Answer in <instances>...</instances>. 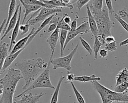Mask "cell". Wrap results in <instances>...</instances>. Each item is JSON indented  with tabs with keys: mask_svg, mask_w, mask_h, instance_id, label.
Here are the masks:
<instances>
[{
	"mask_svg": "<svg viewBox=\"0 0 128 103\" xmlns=\"http://www.w3.org/2000/svg\"><path fill=\"white\" fill-rule=\"evenodd\" d=\"M21 15H22V7L20 6L19 9V12H18V18L17 20L16 23V24L15 27L12 30V34L11 35L10 38V43L9 44V53L11 51L12 49V45L15 44L16 43V38L18 35V32L20 30V18H21Z\"/></svg>",
	"mask_w": 128,
	"mask_h": 103,
	"instance_id": "8fae6325",
	"label": "cell"
},
{
	"mask_svg": "<svg viewBox=\"0 0 128 103\" xmlns=\"http://www.w3.org/2000/svg\"><path fill=\"white\" fill-rule=\"evenodd\" d=\"M22 1L25 4H26L28 5L38 6H40L42 7H45V8H56L55 7H54L52 6L46 5V4L42 2L40 0H22Z\"/></svg>",
	"mask_w": 128,
	"mask_h": 103,
	"instance_id": "603a6c76",
	"label": "cell"
},
{
	"mask_svg": "<svg viewBox=\"0 0 128 103\" xmlns=\"http://www.w3.org/2000/svg\"><path fill=\"white\" fill-rule=\"evenodd\" d=\"M57 28H58L60 29L64 30H66L68 31H69L70 30V26L64 22L63 16H62V18L60 19V21L58 22V23L57 25Z\"/></svg>",
	"mask_w": 128,
	"mask_h": 103,
	"instance_id": "4316f807",
	"label": "cell"
},
{
	"mask_svg": "<svg viewBox=\"0 0 128 103\" xmlns=\"http://www.w3.org/2000/svg\"><path fill=\"white\" fill-rule=\"evenodd\" d=\"M99 54L100 56L102 58H105L108 56V51L106 50L104 48L100 50Z\"/></svg>",
	"mask_w": 128,
	"mask_h": 103,
	"instance_id": "8d00e7d4",
	"label": "cell"
},
{
	"mask_svg": "<svg viewBox=\"0 0 128 103\" xmlns=\"http://www.w3.org/2000/svg\"><path fill=\"white\" fill-rule=\"evenodd\" d=\"M22 79H23V77L18 69L12 67L8 69L4 77L0 79L3 90L0 103H13L14 95L17 84Z\"/></svg>",
	"mask_w": 128,
	"mask_h": 103,
	"instance_id": "7a4b0ae2",
	"label": "cell"
},
{
	"mask_svg": "<svg viewBox=\"0 0 128 103\" xmlns=\"http://www.w3.org/2000/svg\"><path fill=\"white\" fill-rule=\"evenodd\" d=\"M30 25L28 22H26L24 25L21 24L20 26V31L21 33V35H23L26 33H27L29 30Z\"/></svg>",
	"mask_w": 128,
	"mask_h": 103,
	"instance_id": "1f68e13d",
	"label": "cell"
},
{
	"mask_svg": "<svg viewBox=\"0 0 128 103\" xmlns=\"http://www.w3.org/2000/svg\"><path fill=\"white\" fill-rule=\"evenodd\" d=\"M16 0H10V5H9V7H8V18L6 19V25L4 26V30H3V33L5 31V30H6L7 27H8V23L10 20V19L12 18V15H14L16 9Z\"/></svg>",
	"mask_w": 128,
	"mask_h": 103,
	"instance_id": "ac0fdd59",
	"label": "cell"
},
{
	"mask_svg": "<svg viewBox=\"0 0 128 103\" xmlns=\"http://www.w3.org/2000/svg\"><path fill=\"white\" fill-rule=\"evenodd\" d=\"M70 83L71 84V85L72 87L74 93L76 95V98L78 100V103H86V101L83 97V96L82 95V94L80 93V92L78 91V90L76 89V87L75 86L74 82L72 81L70 82Z\"/></svg>",
	"mask_w": 128,
	"mask_h": 103,
	"instance_id": "484cf974",
	"label": "cell"
},
{
	"mask_svg": "<svg viewBox=\"0 0 128 103\" xmlns=\"http://www.w3.org/2000/svg\"><path fill=\"white\" fill-rule=\"evenodd\" d=\"M63 17H64V22L66 23L67 24H70L71 23V19L70 17L68 16V14L66 13L63 14Z\"/></svg>",
	"mask_w": 128,
	"mask_h": 103,
	"instance_id": "74e56055",
	"label": "cell"
},
{
	"mask_svg": "<svg viewBox=\"0 0 128 103\" xmlns=\"http://www.w3.org/2000/svg\"><path fill=\"white\" fill-rule=\"evenodd\" d=\"M102 45V44L99 41L96 36L94 37V43L93 46V50L94 52V58L96 59L98 58V54L99 52L101 46Z\"/></svg>",
	"mask_w": 128,
	"mask_h": 103,
	"instance_id": "cb8c5ba5",
	"label": "cell"
},
{
	"mask_svg": "<svg viewBox=\"0 0 128 103\" xmlns=\"http://www.w3.org/2000/svg\"><path fill=\"white\" fill-rule=\"evenodd\" d=\"M20 2V4L22 5V6L24 8V16L22 22V24H24V21L26 20L27 16L30 14L32 12H34L42 8L40 6H34V5H28L26 4H25L22 0H19Z\"/></svg>",
	"mask_w": 128,
	"mask_h": 103,
	"instance_id": "9a60e30c",
	"label": "cell"
},
{
	"mask_svg": "<svg viewBox=\"0 0 128 103\" xmlns=\"http://www.w3.org/2000/svg\"><path fill=\"white\" fill-rule=\"evenodd\" d=\"M104 49L108 51L113 52L117 50L116 41L112 42L110 43H106Z\"/></svg>",
	"mask_w": 128,
	"mask_h": 103,
	"instance_id": "f1b7e54d",
	"label": "cell"
},
{
	"mask_svg": "<svg viewBox=\"0 0 128 103\" xmlns=\"http://www.w3.org/2000/svg\"><path fill=\"white\" fill-rule=\"evenodd\" d=\"M128 44V38H127L126 40L122 41L120 43V46H124V45H126Z\"/></svg>",
	"mask_w": 128,
	"mask_h": 103,
	"instance_id": "b9f144b4",
	"label": "cell"
},
{
	"mask_svg": "<svg viewBox=\"0 0 128 103\" xmlns=\"http://www.w3.org/2000/svg\"><path fill=\"white\" fill-rule=\"evenodd\" d=\"M50 24V26H49V27L48 29V33L53 32L57 28V24H56L51 23V24Z\"/></svg>",
	"mask_w": 128,
	"mask_h": 103,
	"instance_id": "e575fe53",
	"label": "cell"
},
{
	"mask_svg": "<svg viewBox=\"0 0 128 103\" xmlns=\"http://www.w3.org/2000/svg\"><path fill=\"white\" fill-rule=\"evenodd\" d=\"M40 1H41L44 3L46 5L52 6L55 7H58V8L68 7L70 8V10L73 9V6L71 3L69 4H66L64 3L62 0H48V1L40 0Z\"/></svg>",
	"mask_w": 128,
	"mask_h": 103,
	"instance_id": "2e32d148",
	"label": "cell"
},
{
	"mask_svg": "<svg viewBox=\"0 0 128 103\" xmlns=\"http://www.w3.org/2000/svg\"><path fill=\"white\" fill-rule=\"evenodd\" d=\"M70 30L73 31L76 30L77 28V21L76 19H74L70 23Z\"/></svg>",
	"mask_w": 128,
	"mask_h": 103,
	"instance_id": "d590c367",
	"label": "cell"
},
{
	"mask_svg": "<svg viewBox=\"0 0 128 103\" xmlns=\"http://www.w3.org/2000/svg\"><path fill=\"white\" fill-rule=\"evenodd\" d=\"M101 80L100 77L96 76L95 74H92L90 76L88 75H82L79 76H75L74 78V80L78 81L80 82H88V81H98Z\"/></svg>",
	"mask_w": 128,
	"mask_h": 103,
	"instance_id": "d6986e66",
	"label": "cell"
},
{
	"mask_svg": "<svg viewBox=\"0 0 128 103\" xmlns=\"http://www.w3.org/2000/svg\"><path fill=\"white\" fill-rule=\"evenodd\" d=\"M103 0H93L92 3L89 5V8L92 14L100 12L102 9Z\"/></svg>",
	"mask_w": 128,
	"mask_h": 103,
	"instance_id": "ffe728a7",
	"label": "cell"
},
{
	"mask_svg": "<svg viewBox=\"0 0 128 103\" xmlns=\"http://www.w3.org/2000/svg\"><path fill=\"white\" fill-rule=\"evenodd\" d=\"M46 94V93L40 92L39 94H32L30 92L28 94H23L19 97H20V100H16L14 98L13 103H37L40 99V97ZM18 97V98H19Z\"/></svg>",
	"mask_w": 128,
	"mask_h": 103,
	"instance_id": "ba28073f",
	"label": "cell"
},
{
	"mask_svg": "<svg viewBox=\"0 0 128 103\" xmlns=\"http://www.w3.org/2000/svg\"><path fill=\"white\" fill-rule=\"evenodd\" d=\"M116 86H117L120 83L128 80V69L124 68L122 69L116 75Z\"/></svg>",
	"mask_w": 128,
	"mask_h": 103,
	"instance_id": "e0dca14e",
	"label": "cell"
},
{
	"mask_svg": "<svg viewBox=\"0 0 128 103\" xmlns=\"http://www.w3.org/2000/svg\"><path fill=\"white\" fill-rule=\"evenodd\" d=\"M46 68L44 69L42 72L34 80V81L30 84V85L25 90H24L20 94L16 95L14 98H18L20 95L28 92V91L36 88L44 87L52 89H55V87L52 83L50 80V61Z\"/></svg>",
	"mask_w": 128,
	"mask_h": 103,
	"instance_id": "277c9868",
	"label": "cell"
},
{
	"mask_svg": "<svg viewBox=\"0 0 128 103\" xmlns=\"http://www.w3.org/2000/svg\"><path fill=\"white\" fill-rule=\"evenodd\" d=\"M93 88L99 94L102 103H112L114 102H121L128 103V92L118 93L112 90L98 81H92Z\"/></svg>",
	"mask_w": 128,
	"mask_h": 103,
	"instance_id": "3957f363",
	"label": "cell"
},
{
	"mask_svg": "<svg viewBox=\"0 0 128 103\" xmlns=\"http://www.w3.org/2000/svg\"><path fill=\"white\" fill-rule=\"evenodd\" d=\"M9 44L2 40L0 42V75L6 57L9 54Z\"/></svg>",
	"mask_w": 128,
	"mask_h": 103,
	"instance_id": "5bb4252c",
	"label": "cell"
},
{
	"mask_svg": "<svg viewBox=\"0 0 128 103\" xmlns=\"http://www.w3.org/2000/svg\"><path fill=\"white\" fill-rule=\"evenodd\" d=\"M73 103H78V102H76V101H74Z\"/></svg>",
	"mask_w": 128,
	"mask_h": 103,
	"instance_id": "bcb514c9",
	"label": "cell"
},
{
	"mask_svg": "<svg viewBox=\"0 0 128 103\" xmlns=\"http://www.w3.org/2000/svg\"><path fill=\"white\" fill-rule=\"evenodd\" d=\"M68 31L61 30L60 35V56L61 57L63 56V52H64V45L66 39L67 35H68Z\"/></svg>",
	"mask_w": 128,
	"mask_h": 103,
	"instance_id": "7402d4cb",
	"label": "cell"
},
{
	"mask_svg": "<svg viewBox=\"0 0 128 103\" xmlns=\"http://www.w3.org/2000/svg\"><path fill=\"white\" fill-rule=\"evenodd\" d=\"M80 43L82 45V46L84 47V48L88 51V52L91 55L92 54V52L93 50L92 49V48H91L90 46V44L87 42V41H86L84 39H83L82 37H80Z\"/></svg>",
	"mask_w": 128,
	"mask_h": 103,
	"instance_id": "83f0119b",
	"label": "cell"
},
{
	"mask_svg": "<svg viewBox=\"0 0 128 103\" xmlns=\"http://www.w3.org/2000/svg\"><path fill=\"white\" fill-rule=\"evenodd\" d=\"M62 2L66 4H70V0H62Z\"/></svg>",
	"mask_w": 128,
	"mask_h": 103,
	"instance_id": "7bdbcfd3",
	"label": "cell"
},
{
	"mask_svg": "<svg viewBox=\"0 0 128 103\" xmlns=\"http://www.w3.org/2000/svg\"><path fill=\"white\" fill-rule=\"evenodd\" d=\"M20 4H19L18 5L16 6L15 12L14 14V15H12V18L10 19L8 25V27L6 29V30H5V31L3 33V35L2 37V38H0L2 40V39L8 35V34L12 30H13V29L14 28V27L16 26V23L17 22V20H18V12H19V9L20 7Z\"/></svg>",
	"mask_w": 128,
	"mask_h": 103,
	"instance_id": "7c38bea8",
	"label": "cell"
},
{
	"mask_svg": "<svg viewBox=\"0 0 128 103\" xmlns=\"http://www.w3.org/2000/svg\"><path fill=\"white\" fill-rule=\"evenodd\" d=\"M118 93H124L128 92V80L116 86L114 90Z\"/></svg>",
	"mask_w": 128,
	"mask_h": 103,
	"instance_id": "d4e9b609",
	"label": "cell"
},
{
	"mask_svg": "<svg viewBox=\"0 0 128 103\" xmlns=\"http://www.w3.org/2000/svg\"><path fill=\"white\" fill-rule=\"evenodd\" d=\"M116 40L112 36H110L106 38L105 39V43H110L112 42H116Z\"/></svg>",
	"mask_w": 128,
	"mask_h": 103,
	"instance_id": "ab89813d",
	"label": "cell"
},
{
	"mask_svg": "<svg viewBox=\"0 0 128 103\" xmlns=\"http://www.w3.org/2000/svg\"><path fill=\"white\" fill-rule=\"evenodd\" d=\"M0 88H2V85L1 84L0 85Z\"/></svg>",
	"mask_w": 128,
	"mask_h": 103,
	"instance_id": "f6af8a7d",
	"label": "cell"
},
{
	"mask_svg": "<svg viewBox=\"0 0 128 103\" xmlns=\"http://www.w3.org/2000/svg\"><path fill=\"white\" fill-rule=\"evenodd\" d=\"M90 1V0H78L76 3V8L80 11L82 7L85 5H86Z\"/></svg>",
	"mask_w": 128,
	"mask_h": 103,
	"instance_id": "836d02e7",
	"label": "cell"
},
{
	"mask_svg": "<svg viewBox=\"0 0 128 103\" xmlns=\"http://www.w3.org/2000/svg\"><path fill=\"white\" fill-rule=\"evenodd\" d=\"M48 64L49 63L45 62L41 57L16 61L14 65L20 71L25 81L22 89H26L42 71L47 68Z\"/></svg>",
	"mask_w": 128,
	"mask_h": 103,
	"instance_id": "6da1fadb",
	"label": "cell"
},
{
	"mask_svg": "<svg viewBox=\"0 0 128 103\" xmlns=\"http://www.w3.org/2000/svg\"><path fill=\"white\" fill-rule=\"evenodd\" d=\"M2 92H3V90H2V88H0V96L1 95H2Z\"/></svg>",
	"mask_w": 128,
	"mask_h": 103,
	"instance_id": "ee69618b",
	"label": "cell"
},
{
	"mask_svg": "<svg viewBox=\"0 0 128 103\" xmlns=\"http://www.w3.org/2000/svg\"><path fill=\"white\" fill-rule=\"evenodd\" d=\"M86 13L88 15V23L90 27V30L92 34L95 37L97 36L98 34V29L96 25V21L91 13L89 8V4L86 5Z\"/></svg>",
	"mask_w": 128,
	"mask_h": 103,
	"instance_id": "4fadbf2b",
	"label": "cell"
},
{
	"mask_svg": "<svg viewBox=\"0 0 128 103\" xmlns=\"http://www.w3.org/2000/svg\"><path fill=\"white\" fill-rule=\"evenodd\" d=\"M117 14L121 19L125 21L128 19V9L126 8H124L120 10Z\"/></svg>",
	"mask_w": 128,
	"mask_h": 103,
	"instance_id": "4dcf8cb0",
	"label": "cell"
},
{
	"mask_svg": "<svg viewBox=\"0 0 128 103\" xmlns=\"http://www.w3.org/2000/svg\"><path fill=\"white\" fill-rule=\"evenodd\" d=\"M76 76L73 73H68L66 76V80L68 82H70L74 80V78Z\"/></svg>",
	"mask_w": 128,
	"mask_h": 103,
	"instance_id": "f35d334b",
	"label": "cell"
},
{
	"mask_svg": "<svg viewBox=\"0 0 128 103\" xmlns=\"http://www.w3.org/2000/svg\"><path fill=\"white\" fill-rule=\"evenodd\" d=\"M35 31V28H32L30 33H28V34L27 36L20 39L15 44V45H14V47L12 48L11 51L10 52L9 54H13L22 48L25 49L29 45L28 43H27V42L29 38L34 33Z\"/></svg>",
	"mask_w": 128,
	"mask_h": 103,
	"instance_id": "30bf717a",
	"label": "cell"
},
{
	"mask_svg": "<svg viewBox=\"0 0 128 103\" xmlns=\"http://www.w3.org/2000/svg\"><path fill=\"white\" fill-rule=\"evenodd\" d=\"M62 10L61 8H48L45 7H42L38 13V14L34 17L30 19L29 18L26 21L30 26H34L40 22H43L48 17L58 13L62 12Z\"/></svg>",
	"mask_w": 128,
	"mask_h": 103,
	"instance_id": "8992f818",
	"label": "cell"
},
{
	"mask_svg": "<svg viewBox=\"0 0 128 103\" xmlns=\"http://www.w3.org/2000/svg\"><path fill=\"white\" fill-rule=\"evenodd\" d=\"M60 34V29L56 28L50 35H49L46 40V42L48 44L50 49V60L52 59V57L54 52L55 49L57 45L58 41V36Z\"/></svg>",
	"mask_w": 128,
	"mask_h": 103,
	"instance_id": "9c48e42d",
	"label": "cell"
},
{
	"mask_svg": "<svg viewBox=\"0 0 128 103\" xmlns=\"http://www.w3.org/2000/svg\"><path fill=\"white\" fill-rule=\"evenodd\" d=\"M105 2L106 5V6L108 9L109 14H110L111 15H112V14L114 13V11L113 8L112 0H105Z\"/></svg>",
	"mask_w": 128,
	"mask_h": 103,
	"instance_id": "d6a6232c",
	"label": "cell"
},
{
	"mask_svg": "<svg viewBox=\"0 0 128 103\" xmlns=\"http://www.w3.org/2000/svg\"><path fill=\"white\" fill-rule=\"evenodd\" d=\"M78 45L79 43L78 42L74 48L68 55L50 60L49 61H50V63L52 65V68L54 69H56L58 68H63L66 69L68 72H69L71 70V61L74 56L76 52L78 47Z\"/></svg>",
	"mask_w": 128,
	"mask_h": 103,
	"instance_id": "5b68a950",
	"label": "cell"
},
{
	"mask_svg": "<svg viewBox=\"0 0 128 103\" xmlns=\"http://www.w3.org/2000/svg\"><path fill=\"white\" fill-rule=\"evenodd\" d=\"M90 32V27L88 25V22L85 21L78 28H77L76 30L72 31L70 30L68 32V35L66 37V39L64 45V50L66 46L68 44V43L73 39H74L77 35L80 34H84V33H87Z\"/></svg>",
	"mask_w": 128,
	"mask_h": 103,
	"instance_id": "52a82bcc",
	"label": "cell"
},
{
	"mask_svg": "<svg viewBox=\"0 0 128 103\" xmlns=\"http://www.w3.org/2000/svg\"><path fill=\"white\" fill-rule=\"evenodd\" d=\"M6 19H4L3 21L2 22L1 25H0V35L2 33V32H3V30H4V26L6 25Z\"/></svg>",
	"mask_w": 128,
	"mask_h": 103,
	"instance_id": "60d3db41",
	"label": "cell"
},
{
	"mask_svg": "<svg viewBox=\"0 0 128 103\" xmlns=\"http://www.w3.org/2000/svg\"><path fill=\"white\" fill-rule=\"evenodd\" d=\"M114 18L121 25L123 28L128 33V24L124 20L121 19L117 14H114Z\"/></svg>",
	"mask_w": 128,
	"mask_h": 103,
	"instance_id": "f546056e",
	"label": "cell"
},
{
	"mask_svg": "<svg viewBox=\"0 0 128 103\" xmlns=\"http://www.w3.org/2000/svg\"><path fill=\"white\" fill-rule=\"evenodd\" d=\"M65 77L64 76H62L59 79V80L58 82L56 87L55 88V90L52 95L50 103H58V94H59V91L60 89V87L62 84V82L63 81Z\"/></svg>",
	"mask_w": 128,
	"mask_h": 103,
	"instance_id": "44dd1931",
	"label": "cell"
}]
</instances>
